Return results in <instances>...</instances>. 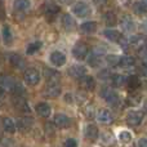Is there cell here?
<instances>
[{
    "instance_id": "ee69618b",
    "label": "cell",
    "mask_w": 147,
    "mask_h": 147,
    "mask_svg": "<svg viewBox=\"0 0 147 147\" xmlns=\"http://www.w3.org/2000/svg\"><path fill=\"white\" fill-rule=\"evenodd\" d=\"M111 76V74H110L109 70H103V71H101L99 72V78L101 79H107V78H110ZM112 78V76H111Z\"/></svg>"
},
{
    "instance_id": "ba28073f",
    "label": "cell",
    "mask_w": 147,
    "mask_h": 147,
    "mask_svg": "<svg viewBox=\"0 0 147 147\" xmlns=\"http://www.w3.org/2000/svg\"><path fill=\"white\" fill-rule=\"evenodd\" d=\"M49 59H51L52 65H53V66H56V67L63 66V65L66 63V61H67L66 56H65L62 52H58V51L53 52V53L51 54V57H49Z\"/></svg>"
},
{
    "instance_id": "4dcf8cb0",
    "label": "cell",
    "mask_w": 147,
    "mask_h": 147,
    "mask_svg": "<svg viewBox=\"0 0 147 147\" xmlns=\"http://www.w3.org/2000/svg\"><path fill=\"white\" fill-rule=\"evenodd\" d=\"M105 21H106L107 26L112 27V26H115L117 23V17L114 14V12H107L106 14H105Z\"/></svg>"
},
{
    "instance_id": "52a82bcc",
    "label": "cell",
    "mask_w": 147,
    "mask_h": 147,
    "mask_svg": "<svg viewBox=\"0 0 147 147\" xmlns=\"http://www.w3.org/2000/svg\"><path fill=\"white\" fill-rule=\"evenodd\" d=\"M112 114L110 110L107 109H101L98 112H97V120H98L99 123H102V124L105 125H109L112 123Z\"/></svg>"
},
{
    "instance_id": "ffe728a7",
    "label": "cell",
    "mask_w": 147,
    "mask_h": 147,
    "mask_svg": "<svg viewBox=\"0 0 147 147\" xmlns=\"http://www.w3.org/2000/svg\"><path fill=\"white\" fill-rule=\"evenodd\" d=\"M44 76H45L48 84H57L59 80V74L56 70H51V69H45V72H44Z\"/></svg>"
},
{
    "instance_id": "603a6c76",
    "label": "cell",
    "mask_w": 147,
    "mask_h": 147,
    "mask_svg": "<svg viewBox=\"0 0 147 147\" xmlns=\"http://www.w3.org/2000/svg\"><path fill=\"white\" fill-rule=\"evenodd\" d=\"M1 38H3V41H4L7 45L12 44L13 41V34H12V30H10L9 26L4 25L1 28Z\"/></svg>"
},
{
    "instance_id": "7a4b0ae2",
    "label": "cell",
    "mask_w": 147,
    "mask_h": 147,
    "mask_svg": "<svg viewBox=\"0 0 147 147\" xmlns=\"http://www.w3.org/2000/svg\"><path fill=\"white\" fill-rule=\"evenodd\" d=\"M72 12L79 18H85L90 14V7L84 1H79L72 5Z\"/></svg>"
},
{
    "instance_id": "44dd1931",
    "label": "cell",
    "mask_w": 147,
    "mask_h": 147,
    "mask_svg": "<svg viewBox=\"0 0 147 147\" xmlns=\"http://www.w3.org/2000/svg\"><path fill=\"white\" fill-rule=\"evenodd\" d=\"M105 36H106L110 41H114V43H120V41L123 40L121 34L116 30H111V28H109V30L105 31Z\"/></svg>"
},
{
    "instance_id": "83f0119b",
    "label": "cell",
    "mask_w": 147,
    "mask_h": 147,
    "mask_svg": "<svg viewBox=\"0 0 147 147\" xmlns=\"http://www.w3.org/2000/svg\"><path fill=\"white\" fill-rule=\"evenodd\" d=\"M30 7H31V3L27 1V0H17V1L14 3V8L18 12H25V10H27Z\"/></svg>"
},
{
    "instance_id": "8992f818",
    "label": "cell",
    "mask_w": 147,
    "mask_h": 147,
    "mask_svg": "<svg viewBox=\"0 0 147 147\" xmlns=\"http://www.w3.org/2000/svg\"><path fill=\"white\" fill-rule=\"evenodd\" d=\"M88 52H89V48L85 43H78L75 44V47L72 48V54L76 59L81 61L84 59L86 56H88Z\"/></svg>"
},
{
    "instance_id": "7bdbcfd3",
    "label": "cell",
    "mask_w": 147,
    "mask_h": 147,
    "mask_svg": "<svg viewBox=\"0 0 147 147\" xmlns=\"http://www.w3.org/2000/svg\"><path fill=\"white\" fill-rule=\"evenodd\" d=\"M76 101H78L79 103H83V101H85V94H83L81 92L76 93Z\"/></svg>"
},
{
    "instance_id": "277c9868",
    "label": "cell",
    "mask_w": 147,
    "mask_h": 147,
    "mask_svg": "<svg viewBox=\"0 0 147 147\" xmlns=\"http://www.w3.org/2000/svg\"><path fill=\"white\" fill-rule=\"evenodd\" d=\"M23 80H25V83H27L28 85H36V84L40 81V74L35 69H28L25 71Z\"/></svg>"
},
{
    "instance_id": "9a60e30c",
    "label": "cell",
    "mask_w": 147,
    "mask_h": 147,
    "mask_svg": "<svg viewBox=\"0 0 147 147\" xmlns=\"http://www.w3.org/2000/svg\"><path fill=\"white\" fill-rule=\"evenodd\" d=\"M43 10H44V13L48 16L49 20H51V17L53 18L54 16L58 13L59 7L56 4V3H45V4L43 5Z\"/></svg>"
},
{
    "instance_id": "ab89813d",
    "label": "cell",
    "mask_w": 147,
    "mask_h": 147,
    "mask_svg": "<svg viewBox=\"0 0 147 147\" xmlns=\"http://www.w3.org/2000/svg\"><path fill=\"white\" fill-rule=\"evenodd\" d=\"M54 127L56 125L52 124V123H47L45 124V132L48 136H53L54 134Z\"/></svg>"
},
{
    "instance_id": "e575fe53",
    "label": "cell",
    "mask_w": 147,
    "mask_h": 147,
    "mask_svg": "<svg viewBox=\"0 0 147 147\" xmlns=\"http://www.w3.org/2000/svg\"><path fill=\"white\" fill-rule=\"evenodd\" d=\"M119 140L121 141L123 143H128L132 141V134H130L128 130H121L119 133Z\"/></svg>"
},
{
    "instance_id": "1f68e13d",
    "label": "cell",
    "mask_w": 147,
    "mask_h": 147,
    "mask_svg": "<svg viewBox=\"0 0 147 147\" xmlns=\"http://www.w3.org/2000/svg\"><path fill=\"white\" fill-rule=\"evenodd\" d=\"M127 103L129 105V106H137V105L141 103V96L137 93H132L128 96L127 98Z\"/></svg>"
},
{
    "instance_id": "bcb514c9",
    "label": "cell",
    "mask_w": 147,
    "mask_h": 147,
    "mask_svg": "<svg viewBox=\"0 0 147 147\" xmlns=\"http://www.w3.org/2000/svg\"><path fill=\"white\" fill-rule=\"evenodd\" d=\"M145 112H147V99H146V102H145Z\"/></svg>"
},
{
    "instance_id": "3957f363",
    "label": "cell",
    "mask_w": 147,
    "mask_h": 147,
    "mask_svg": "<svg viewBox=\"0 0 147 147\" xmlns=\"http://www.w3.org/2000/svg\"><path fill=\"white\" fill-rule=\"evenodd\" d=\"M129 44L136 51L141 52V51H143V49H147V38L145 35H136L130 39Z\"/></svg>"
},
{
    "instance_id": "5bb4252c",
    "label": "cell",
    "mask_w": 147,
    "mask_h": 147,
    "mask_svg": "<svg viewBox=\"0 0 147 147\" xmlns=\"http://www.w3.org/2000/svg\"><path fill=\"white\" fill-rule=\"evenodd\" d=\"M16 84H17V81H16L12 76H3L1 78V88H3V90L12 92L13 93V89H14Z\"/></svg>"
},
{
    "instance_id": "484cf974",
    "label": "cell",
    "mask_w": 147,
    "mask_h": 147,
    "mask_svg": "<svg viewBox=\"0 0 147 147\" xmlns=\"http://www.w3.org/2000/svg\"><path fill=\"white\" fill-rule=\"evenodd\" d=\"M80 28L84 34H93V32H96V30H97V23L90 22V21H89V22H84Z\"/></svg>"
},
{
    "instance_id": "d6986e66",
    "label": "cell",
    "mask_w": 147,
    "mask_h": 147,
    "mask_svg": "<svg viewBox=\"0 0 147 147\" xmlns=\"http://www.w3.org/2000/svg\"><path fill=\"white\" fill-rule=\"evenodd\" d=\"M80 86L84 89V90H93L94 86H96V83H94V79L92 76H84L83 79H80Z\"/></svg>"
},
{
    "instance_id": "8fae6325",
    "label": "cell",
    "mask_w": 147,
    "mask_h": 147,
    "mask_svg": "<svg viewBox=\"0 0 147 147\" xmlns=\"http://www.w3.org/2000/svg\"><path fill=\"white\" fill-rule=\"evenodd\" d=\"M54 125H56L57 128H61V129H63V128H69L70 124H71V121H70L69 116H67L66 114H57L56 116H54Z\"/></svg>"
},
{
    "instance_id": "b9f144b4",
    "label": "cell",
    "mask_w": 147,
    "mask_h": 147,
    "mask_svg": "<svg viewBox=\"0 0 147 147\" xmlns=\"http://www.w3.org/2000/svg\"><path fill=\"white\" fill-rule=\"evenodd\" d=\"M63 147H78V142H76L75 140H72V138H70V140H67L66 142H65Z\"/></svg>"
},
{
    "instance_id": "e0dca14e",
    "label": "cell",
    "mask_w": 147,
    "mask_h": 147,
    "mask_svg": "<svg viewBox=\"0 0 147 147\" xmlns=\"http://www.w3.org/2000/svg\"><path fill=\"white\" fill-rule=\"evenodd\" d=\"M61 22H62V27H63L66 31H72V30H75V27H76L75 21H74V18L70 14H63L62 16Z\"/></svg>"
},
{
    "instance_id": "d6a6232c",
    "label": "cell",
    "mask_w": 147,
    "mask_h": 147,
    "mask_svg": "<svg viewBox=\"0 0 147 147\" xmlns=\"http://www.w3.org/2000/svg\"><path fill=\"white\" fill-rule=\"evenodd\" d=\"M41 48V41H32L30 45L27 47V54H35L36 52H39V49Z\"/></svg>"
},
{
    "instance_id": "d4e9b609",
    "label": "cell",
    "mask_w": 147,
    "mask_h": 147,
    "mask_svg": "<svg viewBox=\"0 0 147 147\" xmlns=\"http://www.w3.org/2000/svg\"><path fill=\"white\" fill-rule=\"evenodd\" d=\"M9 62L12 66L17 67V69H22V67L25 66V59H23L20 54H12V56L9 57Z\"/></svg>"
},
{
    "instance_id": "cb8c5ba5",
    "label": "cell",
    "mask_w": 147,
    "mask_h": 147,
    "mask_svg": "<svg viewBox=\"0 0 147 147\" xmlns=\"http://www.w3.org/2000/svg\"><path fill=\"white\" fill-rule=\"evenodd\" d=\"M16 125L17 124H14V121H13L10 117H4V119H3V129L7 133L13 134V133L16 132Z\"/></svg>"
},
{
    "instance_id": "836d02e7",
    "label": "cell",
    "mask_w": 147,
    "mask_h": 147,
    "mask_svg": "<svg viewBox=\"0 0 147 147\" xmlns=\"http://www.w3.org/2000/svg\"><path fill=\"white\" fill-rule=\"evenodd\" d=\"M111 80H112V85L114 86H121V85H124V83L127 81L124 76H121V75H114L111 78Z\"/></svg>"
},
{
    "instance_id": "30bf717a",
    "label": "cell",
    "mask_w": 147,
    "mask_h": 147,
    "mask_svg": "<svg viewBox=\"0 0 147 147\" xmlns=\"http://www.w3.org/2000/svg\"><path fill=\"white\" fill-rule=\"evenodd\" d=\"M13 106H14L16 110H17L18 112H21V114H23V112L27 114V112L30 111V107H28L27 102H26V99L23 98V97H14V98H13Z\"/></svg>"
},
{
    "instance_id": "4fadbf2b",
    "label": "cell",
    "mask_w": 147,
    "mask_h": 147,
    "mask_svg": "<svg viewBox=\"0 0 147 147\" xmlns=\"http://www.w3.org/2000/svg\"><path fill=\"white\" fill-rule=\"evenodd\" d=\"M69 74H70V76H72L75 79H83L84 76H86L85 75L86 69L84 66H81V65H75V66L70 67Z\"/></svg>"
},
{
    "instance_id": "7402d4cb",
    "label": "cell",
    "mask_w": 147,
    "mask_h": 147,
    "mask_svg": "<svg viewBox=\"0 0 147 147\" xmlns=\"http://www.w3.org/2000/svg\"><path fill=\"white\" fill-rule=\"evenodd\" d=\"M51 106L48 103H44V102H40V103L36 106V114L41 117H48L51 115Z\"/></svg>"
},
{
    "instance_id": "7c38bea8",
    "label": "cell",
    "mask_w": 147,
    "mask_h": 147,
    "mask_svg": "<svg viewBox=\"0 0 147 147\" xmlns=\"http://www.w3.org/2000/svg\"><path fill=\"white\" fill-rule=\"evenodd\" d=\"M32 123H34V120L30 116H23L18 119L17 127L20 129V132H28L32 128Z\"/></svg>"
},
{
    "instance_id": "6da1fadb",
    "label": "cell",
    "mask_w": 147,
    "mask_h": 147,
    "mask_svg": "<svg viewBox=\"0 0 147 147\" xmlns=\"http://www.w3.org/2000/svg\"><path fill=\"white\" fill-rule=\"evenodd\" d=\"M101 97L107 102V103L112 105V106L119 103V96H117V93L114 90V89L109 88V86H106V88H103L101 90Z\"/></svg>"
},
{
    "instance_id": "f1b7e54d",
    "label": "cell",
    "mask_w": 147,
    "mask_h": 147,
    "mask_svg": "<svg viewBox=\"0 0 147 147\" xmlns=\"http://www.w3.org/2000/svg\"><path fill=\"white\" fill-rule=\"evenodd\" d=\"M127 84H128V86H129V89H132V90H136L137 88H140V86H141L140 79H138L137 76H134V75H132V76H129V78H128Z\"/></svg>"
},
{
    "instance_id": "74e56055",
    "label": "cell",
    "mask_w": 147,
    "mask_h": 147,
    "mask_svg": "<svg viewBox=\"0 0 147 147\" xmlns=\"http://www.w3.org/2000/svg\"><path fill=\"white\" fill-rule=\"evenodd\" d=\"M89 65H90V66H93V67H97V66H99V65H101V58H99L98 54L93 53V56L89 58Z\"/></svg>"
},
{
    "instance_id": "ac0fdd59",
    "label": "cell",
    "mask_w": 147,
    "mask_h": 147,
    "mask_svg": "<svg viewBox=\"0 0 147 147\" xmlns=\"http://www.w3.org/2000/svg\"><path fill=\"white\" fill-rule=\"evenodd\" d=\"M120 25H121V28L124 31H133V30H134V27H136L134 21H133L132 16H129V14L124 16V17L121 18V22H120Z\"/></svg>"
},
{
    "instance_id": "d590c367",
    "label": "cell",
    "mask_w": 147,
    "mask_h": 147,
    "mask_svg": "<svg viewBox=\"0 0 147 147\" xmlns=\"http://www.w3.org/2000/svg\"><path fill=\"white\" fill-rule=\"evenodd\" d=\"M106 61H107V63H109L110 66H117V65H120L121 57H119V56H107Z\"/></svg>"
},
{
    "instance_id": "f6af8a7d",
    "label": "cell",
    "mask_w": 147,
    "mask_h": 147,
    "mask_svg": "<svg viewBox=\"0 0 147 147\" xmlns=\"http://www.w3.org/2000/svg\"><path fill=\"white\" fill-rule=\"evenodd\" d=\"M138 147H147V140L146 138H141L138 141Z\"/></svg>"
},
{
    "instance_id": "8d00e7d4",
    "label": "cell",
    "mask_w": 147,
    "mask_h": 147,
    "mask_svg": "<svg viewBox=\"0 0 147 147\" xmlns=\"http://www.w3.org/2000/svg\"><path fill=\"white\" fill-rule=\"evenodd\" d=\"M84 114H85V116L88 117V119H93L94 117V107H93V105H86V106L84 107Z\"/></svg>"
},
{
    "instance_id": "2e32d148",
    "label": "cell",
    "mask_w": 147,
    "mask_h": 147,
    "mask_svg": "<svg viewBox=\"0 0 147 147\" xmlns=\"http://www.w3.org/2000/svg\"><path fill=\"white\" fill-rule=\"evenodd\" d=\"M98 128L96 127V125L93 124H89L88 127L85 128V137L88 141H90V142H93V141H96L97 138H98Z\"/></svg>"
},
{
    "instance_id": "9c48e42d",
    "label": "cell",
    "mask_w": 147,
    "mask_h": 147,
    "mask_svg": "<svg viewBox=\"0 0 147 147\" xmlns=\"http://www.w3.org/2000/svg\"><path fill=\"white\" fill-rule=\"evenodd\" d=\"M61 94V86L59 84H48L44 89V96L48 98H57Z\"/></svg>"
},
{
    "instance_id": "5b68a950",
    "label": "cell",
    "mask_w": 147,
    "mask_h": 147,
    "mask_svg": "<svg viewBox=\"0 0 147 147\" xmlns=\"http://www.w3.org/2000/svg\"><path fill=\"white\" fill-rule=\"evenodd\" d=\"M143 116L145 114L142 111H130L127 116V124L129 127H138L142 123Z\"/></svg>"
},
{
    "instance_id": "60d3db41",
    "label": "cell",
    "mask_w": 147,
    "mask_h": 147,
    "mask_svg": "<svg viewBox=\"0 0 147 147\" xmlns=\"http://www.w3.org/2000/svg\"><path fill=\"white\" fill-rule=\"evenodd\" d=\"M138 54H140V58H141V61H142L143 66L147 67V49H143V51H141Z\"/></svg>"
},
{
    "instance_id": "4316f807",
    "label": "cell",
    "mask_w": 147,
    "mask_h": 147,
    "mask_svg": "<svg viewBox=\"0 0 147 147\" xmlns=\"http://www.w3.org/2000/svg\"><path fill=\"white\" fill-rule=\"evenodd\" d=\"M133 9H134V13H137V14H145V13H147V1L134 3Z\"/></svg>"
},
{
    "instance_id": "f546056e",
    "label": "cell",
    "mask_w": 147,
    "mask_h": 147,
    "mask_svg": "<svg viewBox=\"0 0 147 147\" xmlns=\"http://www.w3.org/2000/svg\"><path fill=\"white\" fill-rule=\"evenodd\" d=\"M120 66L124 67V69H130V67L134 66V58L130 56H124L121 57V61H120Z\"/></svg>"
},
{
    "instance_id": "f35d334b",
    "label": "cell",
    "mask_w": 147,
    "mask_h": 147,
    "mask_svg": "<svg viewBox=\"0 0 147 147\" xmlns=\"http://www.w3.org/2000/svg\"><path fill=\"white\" fill-rule=\"evenodd\" d=\"M13 93L16 94V97H22L23 93H25V88H23L22 84L17 83L14 86V89H13Z\"/></svg>"
}]
</instances>
